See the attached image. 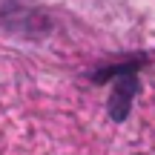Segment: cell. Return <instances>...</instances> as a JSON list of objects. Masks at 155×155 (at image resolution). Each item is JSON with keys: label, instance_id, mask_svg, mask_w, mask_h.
Listing matches in <instances>:
<instances>
[{"label": "cell", "instance_id": "obj_1", "mask_svg": "<svg viewBox=\"0 0 155 155\" xmlns=\"http://www.w3.org/2000/svg\"><path fill=\"white\" fill-rule=\"evenodd\" d=\"M109 75L115 81L112 98H109V112H112V118H127L129 101H132L135 89H138V83H135V63L132 66H115Z\"/></svg>", "mask_w": 155, "mask_h": 155}]
</instances>
